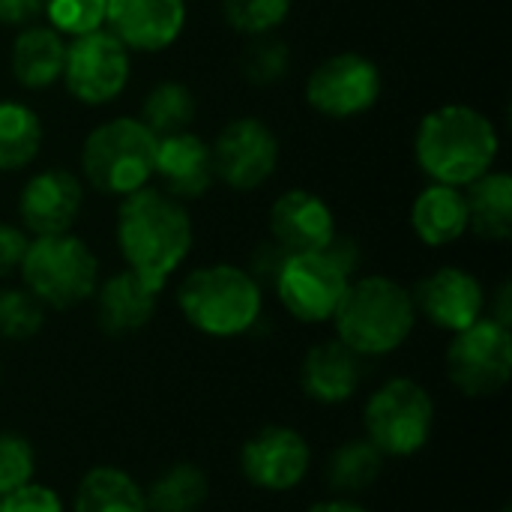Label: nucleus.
Returning a JSON list of instances; mask_svg holds the SVG:
<instances>
[{
    "label": "nucleus",
    "instance_id": "f257e3e1",
    "mask_svg": "<svg viewBox=\"0 0 512 512\" xmlns=\"http://www.w3.org/2000/svg\"><path fill=\"white\" fill-rule=\"evenodd\" d=\"M117 249L126 270L162 291L192 252V216L183 201L159 186H144L117 207Z\"/></svg>",
    "mask_w": 512,
    "mask_h": 512
},
{
    "label": "nucleus",
    "instance_id": "f03ea898",
    "mask_svg": "<svg viewBox=\"0 0 512 512\" xmlns=\"http://www.w3.org/2000/svg\"><path fill=\"white\" fill-rule=\"evenodd\" d=\"M501 150L495 123L471 105H441L429 111L414 135V156L432 183L465 189L492 171Z\"/></svg>",
    "mask_w": 512,
    "mask_h": 512
},
{
    "label": "nucleus",
    "instance_id": "7ed1b4c3",
    "mask_svg": "<svg viewBox=\"0 0 512 512\" xmlns=\"http://www.w3.org/2000/svg\"><path fill=\"white\" fill-rule=\"evenodd\" d=\"M336 339L360 357L393 354L417 324L411 291L387 276L351 279L333 312Z\"/></svg>",
    "mask_w": 512,
    "mask_h": 512
},
{
    "label": "nucleus",
    "instance_id": "20e7f679",
    "mask_svg": "<svg viewBox=\"0 0 512 512\" xmlns=\"http://www.w3.org/2000/svg\"><path fill=\"white\" fill-rule=\"evenodd\" d=\"M183 318L204 336L231 339L255 327L264 309L261 282L237 264H210L192 270L177 288Z\"/></svg>",
    "mask_w": 512,
    "mask_h": 512
},
{
    "label": "nucleus",
    "instance_id": "39448f33",
    "mask_svg": "<svg viewBox=\"0 0 512 512\" xmlns=\"http://www.w3.org/2000/svg\"><path fill=\"white\" fill-rule=\"evenodd\" d=\"M360 264V249L351 237H336L327 249L285 255L273 288L279 303L303 324L330 321L339 300L345 297L354 270Z\"/></svg>",
    "mask_w": 512,
    "mask_h": 512
},
{
    "label": "nucleus",
    "instance_id": "423d86ee",
    "mask_svg": "<svg viewBox=\"0 0 512 512\" xmlns=\"http://www.w3.org/2000/svg\"><path fill=\"white\" fill-rule=\"evenodd\" d=\"M156 135L138 117H111L93 126L81 144V174L90 189L126 198L153 180Z\"/></svg>",
    "mask_w": 512,
    "mask_h": 512
},
{
    "label": "nucleus",
    "instance_id": "0eeeda50",
    "mask_svg": "<svg viewBox=\"0 0 512 512\" xmlns=\"http://www.w3.org/2000/svg\"><path fill=\"white\" fill-rule=\"evenodd\" d=\"M24 288L45 309H72L90 300L99 288V261L75 234L33 237L18 267Z\"/></svg>",
    "mask_w": 512,
    "mask_h": 512
},
{
    "label": "nucleus",
    "instance_id": "6e6552de",
    "mask_svg": "<svg viewBox=\"0 0 512 512\" xmlns=\"http://www.w3.org/2000/svg\"><path fill=\"white\" fill-rule=\"evenodd\" d=\"M129 54L132 51H126V45L117 36H111L105 27L75 36L72 42H66L60 81L66 93L81 105L90 108L111 105L129 87V75H132Z\"/></svg>",
    "mask_w": 512,
    "mask_h": 512
},
{
    "label": "nucleus",
    "instance_id": "1a4fd4ad",
    "mask_svg": "<svg viewBox=\"0 0 512 512\" xmlns=\"http://www.w3.org/2000/svg\"><path fill=\"white\" fill-rule=\"evenodd\" d=\"M435 423L432 396L408 378L387 381L366 405L369 441L384 456H414L426 447Z\"/></svg>",
    "mask_w": 512,
    "mask_h": 512
},
{
    "label": "nucleus",
    "instance_id": "9d476101",
    "mask_svg": "<svg viewBox=\"0 0 512 512\" xmlns=\"http://www.w3.org/2000/svg\"><path fill=\"white\" fill-rule=\"evenodd\" d=\"M384 78L375 60L357 51H339L321 60L306 78V102L327 120H351L372 111L381 99Z\"/></svg>",
    "mask_w": 512,
    "mask_h": 512
},
{
    "label": "nucleus",
    "instance_id": "9b49d317",
    "mask_svg": "<svg viewBox=\"0 0 512 512\" xmlns=\"http://www.w3.org/2000/svg\"><path fill=\"white\" fill-rule=\"evenodd\" d=\"M447 372L465 396L483 399L501 393L512 375L510 327L495 318H480L459 330L447 351Z\"/></svg>",
    "mask_w": 512,
    "mask_h": 512
},
{
    "label": "nucleus",
    "instance_id": "f8f14e48",
    "mask_svg": "<svg viewBox=\"0 0 512 512\" xmlns=\"http://www.w3.org/2000/svg\"><path fill=\"white\" fill-rule=\"evenodd\" d=\"M279 153V135L261 117H234L210 141L213 177L234 192H255L276 174Z\"/></svg>",
    "mask_w": 512,
    "mask_h": 512
},
{
    "label": "nucleus",
    "instance_id": "ddd939ff",
    "mask_svg": "<svg viewBox=\"0 0 512 512\" xmlns=\"http://www.w3.org/2000/svg\"><path fill=\"white\" fill-rule=\"evenodd\" d=\"M84 207L81 177L66 168H42L21 186L18 219L33 237L66 234Z\"/></svg>",
    "mask_w": 512,
    "mask_h": 512
},
{
    "label": "nucleus",
    "instance_id": "4468645a",
    "mask_svg": "<svg viewBox=\"0 0 512 512\" xmlns=\"http://www.w3.org/2000/svg\"><path fill=\"white\" fill-rule=\"evenodd\" d=\"M186 27V0H105V30L126 51L159 54Z\"/></svg>",
    "mask_w": 512,
    "mask_h": 512
},
{
    "label": "nucleus",
    "instance_id": "2eb2a0df",
    "mask_svg": "<svg viewBox=\"0 0 512 512\" xmlns=\"http://www.w3.org/2000/svg\"><path fill=\"white\" fill-rule=\"evenodd\" d=\"M312 453L300 432L285 426H267L243 444L240 468L246 480L267 492H288L303 483Z\"/></svg>",
    "mask_w": 512,
    "mask_h": 512
},
{
    "label": "nucleus",
    "instance_id": "dca6fc26",
    "mask_svg": "<svg viewBox=\"0 0 512 512\" xmlns=\"http://www.w3.org/2000/svg\"><path fill=\"white\" fill-rule=\"evenodd\" d=\"M267 228H270V243L279 246L285 255L318 252V249H327L339 237L330 204L309 189L282 192L270 204Z\"/></svg>",
    "mask_w": 512,
    "mask_h": 512
},
{
    "label": "nucleus",
    "instance_id": "f3484780",
    "mask_svg": "<svg viewBox=\"0 0 512 512\" xmlns=\"http://www.w3.org/2000/svg\"><path fill=\"white\" fill-rule=\"evenodd\" d=\"M414 309L423 312L435 327L459 333L483 318L486 291L480 279L462 267H438L411 291Z\"/></svg>",
    "mask_w": 512,
    "mask_h": 512
},
{
    "label": "nucleus",
    "instance_id": "a211bd4d",
    "mask_svg": "<svg viewBox=\"0 0 512 512\" xmlns=\"http://www.w3.org/2000/svg\"><path fill=\"white\" fill-rule=\"evenodd\" d=\"M153 177H159L162 189L183 204L204 198L210 192V186L216 183L210 141H204L192 129L162 135L156 141Z\"/></svg>",
    "mask_w": 512,
    "mask_h": 512
},
{
    "label": "nucleus",
    "instance_id": "6ab92c4d",
    "mask_svg": "<svg viewBox=\"0 0 512 512\" xmlns=\"http://www.w3.org/2000/svg\"><path fill=\"white\" fill-rule=\"evenodd\" d=\"M93 297H96V315L102 330L111 336H126L150 324V318L156 315L159 291L150 288L132 270H120L105 282H99Z\"/></svg>",
    "mask_w": 512,
    "mask_h": 512
},
{
    "label": "nucleus",
    "instance_id": "aec40b11",
    "mask_svg": "<svg viewBox=\"0 0 512 512\" xmlns=\"http://www.w3.org/2000/svg\"><path fill=\"white\" fill-rule=\"evenodd\" d=\"M66 60V36L48 24H27L15 33L9 51L12 78L24 90H48L60 81Z\"/></svg>",
    "mask_w": 512,
    "mask_h": 512
},
{
    "label": "nucleus",
    "instance_id": "412c9836",
    "mask_svg": "<svg viewBox=\"0 0 512 512\" xmlns=\"http://www.w3.org/2000/svg\"><path fill=\"white\" fill-rule=\"evenodd\" d=\"M411 228L417 240L432 249L450 246L468 231V204L465 192L444 183H429L411 204Z\"/></svg>",
    "mask_w": 512,
    "mask_h": 512
},
{
    "label": "nucleus",
    "instance_id": "4be33fe9",
    "mask_svg": "<svg viewBox=\"0 0 512 512\" xmlns=\"http://www.w3.org/2000/svg\"><path fill=\"white\" fill-rule=\"evenodd\" d=\"M360 387V354L339 339L315 345L303 360V390L324 405L348 402Z\"/></svg>",
    "mask_w": 512,
    "mask_h": 512
},
{
    "label": "nucleus",
    "instance_id": "5701e85b",
    "mask_svg": "<svg viewBox=\"0 0 512 512\" xmlns=\"http://www.w3.org/2000/svg\"><path fill=\"white\" fill-rule=\"evenodd\" d=\"M468 231L480 240L504 243L512 234V177L504 171H486L465 186Z\"/></svg>",
    "mask_w": 512,
    "mask_h": 512
},
{
    "label": "nucleus",
    "instance_id": "b1692460",
    "mask_svg": "<svg viewBox=\"0 0 512 512\" xmlns=\"http://www.w3.org/2000/svg\"><path fill=\"white\" fill-rule=\"evenodd\" d=\"M45 141L39 114L18 99H0V174L33 165Z\"/></svg>",
    "mask_w": 512,
    "mask_h": 512
},
{
    "label": "nucleus",
    "instance_id": "393cba45",
    "mask_svg": "<svg viewBox=\"0 0 512 512\" xmlns=\"http://www.w3.org/2000/svg\"><path fill=\"white\" fill-rule=\"evenodd\" d=\"M75 512H150L144 489L117 468H93L78 492Z\"/></svg>",
    "mask_w": 512,
    "mask_h": 512
},
{
    "label": "nucleus",
    "instance_id": "a878e982",
    "mask_svg": "<svg viewBox=\"0 0 512 512\" xmlns=\"http://www.w3.org/2000/svg\"><path fill=\"white\" fill-rule=\"evenodd\" d=\"M195 114H198V102H195V93L183 84V81H159L153 84L144 99H141V114L138 120L156 135H171V132H183L195 123Z\"/></svg>",
    "mask_w": 512,
    "mask_h": 512
},
{
    "label": "nucleus",
    "instance_id": "bb28decb",
    "mask_svg": "<svg viewBox=\"0 0 512 512\" xmlns=\"http://www.w3.org/2000/svg\"><path fill=\"white\" fill-rule=\"evenodd\" d=\"M144 495L150 512H198L207 501V477L195 465H174Z\"/></svg>",
    "mask_w": 512,
    "mask_h": 512
},
{
    "label": "nucleus",
    "instance_id": "cd10ccee",
    "mask_svg": "<svg viewBox=\"0 0 512 512\" xmlns=\"http://www.w3.org/2000/svg\"><path fill=\"white\" fill-rule=\"evenodd\" d=\"M291 63H294L291 45L285 39H279L276 33L249 36V42L240 54V75L255 87H273L288 78Z\"/></svg>",
    "mask_w": 512,
    "mask_h": 512
},
{
    "label": "nucleus",
    "instance_id": "c85d7f7f",
    "mask_svg": "<svg viewBox=\"0 0 512 512\" xmlns=\"http://www.w3.org/2000/svg\"><path fill=\"white\" fill-rule=\"evenodd\" d=\"M384 468V453L372 441H351L336 450L330 462V483L339 492H363L369 489Z\"/></svg>",
    "mask_w": 512,
    "mask_h": 512
},
{
    "label": "nucleus",
    "instance_id": "c756f323",
    "mask_svg": "<svg viewBox=\"0 0 512 512\" xmlns=\"http://www.w3.org/2000/svg\"><path fill=\"white\" fill-rule=\"evenodd\" d=\"M294 0H222V15L243 36L276 33L291 15Z\"/></svg>",
    "mask_w": 512,
    "mask_h": 512
},
{
    "label": "nucleus",
    "instance_id": "7c9ffc66",
    "mask_svg": "<svg viewBox=\"0 0 512 512\" xmlns=\"http://www.w3.org/2000/svg\"><path fill=\"white\" fill-rule=\"evenodd\" d=\"M45 324V306L27 288L0 291V336L12 342L33 339Z\"/></svg>",
    "mask_w": 512,
    "mask_h": 512
},
{
    "label": "nucleus",
    "instance_id": "2f4dec72",
    "mask_svg": "<svg viewBox=\"0 0 512 512\" xmlns=\"http://www.w3.org/2000/svg\"><path fill=\"white\" fill-rule=\"evenodd\" d=\"M48 27L60 36H84L105 27V0H45Z\"/></svg>",
    "mask_w": 512,
    "mask_h": 512
},
{
    "label": "nucleus",
    "instance_id": "473e14b6",
    "mask_svg": "<svg viewBox=\"0 0 512 512\" xmlns=\"http://www.w3.org/2000/svg\"><path fill=\"white\" fill-rule=\"evenodd\" d=\"M33 447L18 435H0V498L33 480Z\"/></svg>",
    "mask_w": 512,
    "mask_h": 512
},
{
    "label": "nucleus",
    "instance_id": "72a5a7b5",
    "mask_svg": "<svg viewBox=\"0 0 512 512\" xmlns=\"http://www.w3.org/2000/svg\"><path fill=\"white\" fill-rule=\"evenodd\" d=\"M0 512H63V504L57 492L30 480L0 498Z\"/></svg>",
    "mask_w": 512,
    "mask_h": 512
},
{
    "label": "nucleus",
    "instance_id": "f704fd0d",
    "mask_svg": "<svg viewBox=\"0 0 512 512\" xmlns=\"http://www.w3.org/2000/svg\"><path fill=\"white\" fill-rule=\"evenodd\" d=\"M27 243H30V234L24 228L0 222V279L18 273L24 252H27Z\"/></svg>",
    "mask_w": 512,
    "mask_h": 512
},
{
    "label": "nucleus",
    "instance_id": "c9c22d12",
    "mask_svg": "<svg viewBox=\"0 0 512 512\" xmlns=\"http://www.w3.org/2000/svg\"><path fill=\"white\" fill-rule=\"evenodd\" d=\"M45 15V0H0V27L21 30Z\"/></svg>",
    "mask_w": 512,
    "mask_h": 512
},
{
    "label": "nucleus",
    "instance_id": "e433bc0d",
    "mask_svg": "<svg viewBox=\"0 0 512 512\" xmlns=\"http://www.w3.org/2000/svg\"><path fill=\"white\" fill-rule=\"evenodd\" d=\"M498 324H504V327H510V282H504L501 285V291H498V315H492Z\"/></svg>",
    "mask_w": 512,
    "mask_h": 512
},
{
    "label": "nucleus",
    "instance_id": "4c0bfd02",
    "mask_svg": "<svg viewBox=\"0 0 512 512\" xmlns=\"http://www.w3.org/2000/svg\"><path fill=\"white\" fill-rule=\"evenodd\" d=\"M309 512H366L363 507L351 504V501H324V504H315Z\"/></svg>",
    "mask_w": 512,
    "mask_h": 512
}]
</instances>
